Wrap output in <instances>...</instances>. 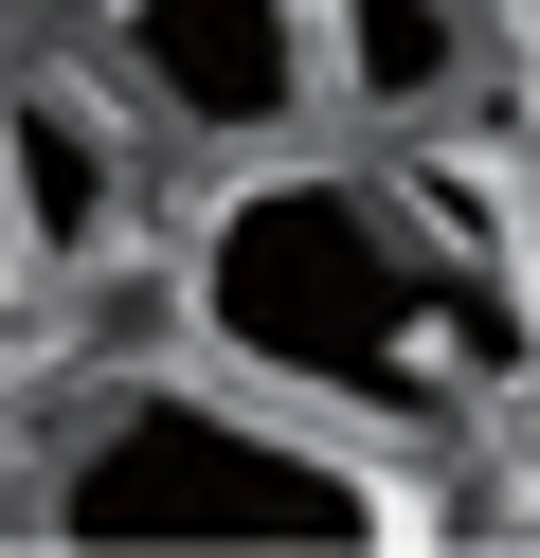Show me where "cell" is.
Masks as SVG:
<instances>
[{"instance_id":"4","label":"cell","mask_w":540,"mask_h":558,"mask_svg":"<svg viewBox=\"0 0 540 558\" xmlns=\"http://www.w3.org/2000/svg\"><path fill=\"white\" fill-rule=\"evenodd\" d=\"M127 198H144V109L91 73V54L0 73V253L91 270L108 234H127Z\"/></svg>"},{"instance_id":"3","label":"cell","mask_w":540,"mask_h":558,"mask_svg":"<svg viewBox=\"0 0 540 558\" xmlns=\"http://www.w3.org/2000/svg\"><path fill=\"white\" fill-rule=\"evenodd\" d=\"M91 73L180 162H271L324 126V0H91Z\"/></svg>"},{"instance_id":"5","label":"cell","mask_w":540,"mask_h":558,"mask_svg":"<svg viewBox=\"0 0 540 558\" xmlns=\"http://www.w3.org/2000/svg\"><path fill=\"white\" fill-rule=\"evenodd\" d=\"M487 73H504L487 0H324V109L360 126H451Z\"/></svg>"},{"instance_id":"2","label":"cell","mask_w":540,"mask_h":558,"mask_svg":"<svg viewBox=\"0 0 540 558\" xmlns=\"http://www.w3.org/2000/svg\"><path fill=\"white\" fill-rule=\"evenodd\" d=\"M36 541H199V558H343V541H415V450H360L324 414L252 397V378H108L19 486Z\"/></svg>"},{"instance_id":"1","label":"cell","mask_w":540,"mask_h":558,"mask_svg":"<svg viewBox=\"0 0 540 558\" xmlns=\"http://www.w3.org/2000/svg\"><path fill=\"white\" fill-rule=\"evenodd\" d=\"M180 325L216 378L324 414L360 450H415V469L523 378L504 234L451 217V181L324 162V145H271L216 181V217L180 234Z\"/></svg>"}]
</instances>
